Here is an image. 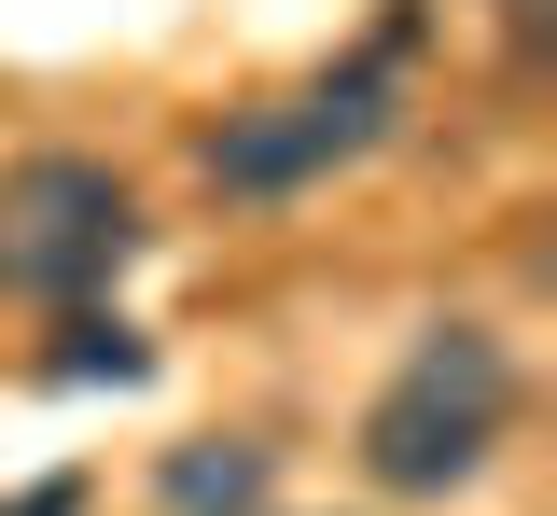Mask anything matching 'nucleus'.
I'll return each mask as SVG.
<instances>
[{"label": "nucleus", "instance_id": "f257e3e1", "mask_svg": "<svg viewBox=\"0 0 557 516\" xmlns=\"http://www.w3.org/2000/svg\"><path fill=\"white\" fill-rule=\"evenodd\" d=\"M502 419H516V349L487 335V321H418L405 377L362 405V489L376 503H446V489H474L487 446H502Z\"/></svg>", "mask_w": 557, "mask_h": 516}, {"label": "nucleus", "instance_id": "f03ea898", "mask_svg": "<svg viewBox=\"0 0 557 516\" xmlns=\"http://www.w3.org/2000/svg\"><path fill=\"white\" fill-rule=\"evenodd\" d=\"M84 237H139L126 182L84 168V153H28V168L0 182V251H84Z\"/></svg>", "mask_w": 557, "mask_h": 516}, {"label": "nucleus", "instance_id": "7ed1b4c3", "mask_svg": "<svg viewBox=\"0 0 557 516\" xmlns=\"http://www.w3.org/2000/svg\"><path fill=\"white\" fill-rule=\"evenodd\" d=\"M153 503L168 516H265V446H237V433L168 446V460H153Z\"/></svg>", "mask_w": 557, "mask_h": 516}, {"label": "nucleus", "instance_id": "20e7f679", "mask_svg": "<svg viewBox=\"0 0 557 516\" xmlns=\"http://www.w3.org/2000/svg\"><path fill=\"white\" fill-rule=\"evenodd\" d=\"M196 168H209V196H307V153H293L278 112H223L196 140Z\"/></svg>", "mask_w": 557, "mask_h": 516}, {"label": "nucleus", "instance_id": "39448f33", "mask_svg": "<svg viewBox=\"0 0 557 516\" xmlns=\"http://www.w3.org/2000/svg\"><path fill=\"white\" fill-rule=\"evenodd\" d=\"M42 364H57V377H112V391H126V377H139V335L112 321V307H70V321H57V349H42Z\"/></svg>", "mask_w": 557, "mask_h": 516}]
</instances>
